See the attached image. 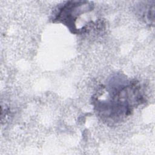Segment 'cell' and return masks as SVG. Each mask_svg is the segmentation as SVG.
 Segmentation results:
<instances>
[{"label":"cell","instance_id":"6da1fadb","mask_svg":"<svg viewBox=\"0 0 155 155\" xmlns=\"http://www.w3.org/2000/svg\"><path fill=\"white\" fill-rule=\"evenodd\" d=\"M145 101L138 81L116 76L101 87L93 96L92 104L101 120L113 125L124 121Z\"/></svg>","mask_w":155,"mask_h":155},{"label":"cell","instance_id":"7a4b0ae2","mask_svg":"<svg viewBox=\"0 0 155 155\" xmlns=\"http://www.w3.org/2000/svg\"><path fill=\"white\" fill-rule=\"evenodd\" d=\"M94 5L91 1H69L61 4L54 13L53 22L62 23L74 34H79V22L81 20L85 22L88 28L93 24L89 23L82 18L93 11Z\"/></svg>","mask_w":155,"mask_h":155},{"label":"cell","instance_id":"3957f363","mask_svg":"<svg viewBox=\"0 0 155 155\" xmlns=\"http://www.w3.org/2000/svg\"><path fill=\"white\" fill-rule=\"evenodd\" d=\"M137 15L140 19L147 24L151 25L154 24V1L142 2L136 7Z\"/></svg>","mask_w":155,"mask_h":155}]
</instances>
